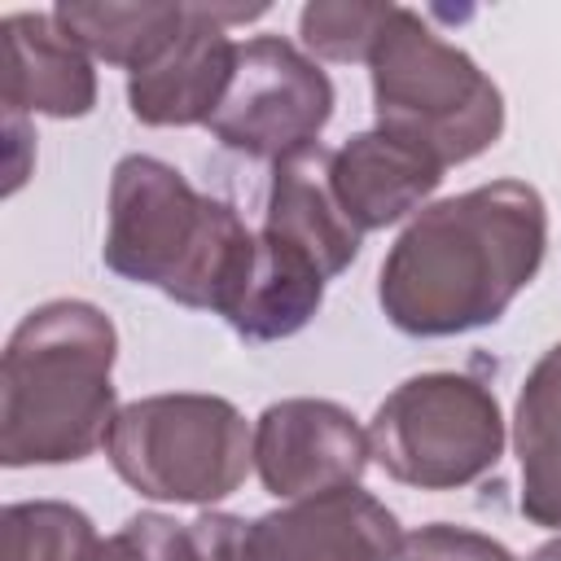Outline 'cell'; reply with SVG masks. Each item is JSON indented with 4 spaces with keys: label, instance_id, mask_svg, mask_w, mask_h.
I'll return each instance as SVG.
<instances>
[{
    "label": "cell",
    "instance_id": "9a60e30c",
    "mask_svg": "<svg viewBox=\"0 0 561 561\" xmlns=\"http://www.w3.org/2000/svg\"><path fill=\"white\" fill-rule=\"evenodd\" d=\"M513 451L522 469V517L543 530H561V342L548 346L522 381Z\"/></svg>",
    "mask_w": 561,
    "mask_h": 561
},
{
    "label": "cell",
    "instance_id": "2e32d148",
    "mask_svg": "<svg viewBox=\"0 0 561 561\" xmlns=\"http://www.w3.org/2000/svg\"><path fill=\"white\" fill-rule=\"evenodd\" d=\"M188 4H118V0H61L53 18L96 61L140 70L184 22Z\"/></svg>",
    "mask_w": 561,
    "mask_h": 561
},
{
    "label": "cell",
    "instance_id": "d6986e66",
    "mask_svg": "<svg viewBox=\"0 0 561 561\" xmlns=\"http://www.w3.org/2000/svg\"><path fill=\"white\" fill-rule=\"evenodd\" d=\"M101 561H202L193 530L167 513L127 517L101 548Z\"/></svg>",
    "mask_w": 561,
    "mask_h": 561
},
{
    "label": "cell",
    "instance_id": "8992f818",
    "mask_svg": "<svg viewBox=\"0 0 561 561\" xmlns=\"http://www.w3.org/2000/svg\"><path fill=\"white\" fill-rule=\"evenodd\" d=\"M368 447L399 486L460 491L495 469L504 412L495 390L469 373H416L377 403Z\"/></svg>",
    "mask_w": 561,
    "mask_h": 561
},
{
    "label": "cell",
    "instance_id": "5bb4252c",
    "mask_svg": "<svg viewBox=\"0 0 561 561\" xmlns=\"http://www.w3.org/2000/svg\"><path fill=\"white\" fill-rule=\"evenodd\" d=\"M263 228L289 237L307 254H316V263L324 267L329 280L342 276L359 259L364 237L351 228V219L337 210V202L329 193V180H324V145H316L311 153H298V158L272 167Z\"/></svg>",
    "mask_w": 561,
    "mask_h": 561
},
{
    "label": "cell",
    "instance_id": "4fadbf2b",
    "mask_svg": "<svg viewBox=\"0 0 561 561\" xmlns=\"http://www.w3.org/2000/svg\"><path fill=\"white\" fill-rule=\"evenodd\" d=\"M324 285L329 276L316 263V254H307L298 241L272 228H259L250 263L219 316L245 342H280L311 324V316L324 302Z\"/></svg>",
    "mask_w": 561,
    "mask_h": 561
},
{
    "label": "cell",
    "instance_id": "ba28073f",
    "mask_svg": "<svg viewBox=\"0 0 561 561\" xmlns=\"http://www.w3.org/2000/svg\"><path fill=\"white\" fill-rule=\"evenodd\" d=\"M337 105L333 79L285 35H254L237 44L232 83L206 131L254 162H289L320 145Z\"/></svg>",
    "mask_w": 561,
    "mask_h": 561
},
{
    "label": "cell",
    "instance_id": "277c9868",
    "mask_svg": "<svg viewBox=\"0 0 561 561\" xmlns=\"http://www.w3.org/2000/svg\"><path fill=\"white\" fill-rule=\"evenodd\" d=\"M364 66L373 75L377 127L430 153L443 171L473 162L504 136V96L491 75L430 31L416 9L390 4Z\"/></svg>",
    "mask_w": 561,
    "mask_h": 561
},
{
    "label": "cell",
    "instance_id": "44dd1931",
    "mask_svg": "<svg viewBox=\"0 0 561 561\" xmlns=\"http://www.w3.org/2000/svg\"><path fill=\"white\" fill-rule=\"evenodd\" d=\"M530 561H561V535L548 539V543H539V548L530 552Z\"/></svg>",
    "mask_w": 561,
    "mask_h": 561
},
{
    "label": "cell",
    "instance_id": "9c48e42d",
    "mask_svg": "<svg viewBox=\"0 0 561 561\" xmlns=\"http://www.w3.org/2000/svg\"><path fill=\"white\" fill-rule=\"evenodd\" d=\"M267 4H188L180 31L127 75V110L145 127H206L232 83V22L263 18Z\"/></svg>",
    "mask_w": 561,
    "mask_h": 561
},
{
    "label": "cell",
    "instance_id": "e0dca14e",
    "mask_svg": "<svg viewBox=\"0 0 561 561\" xmlns=\"http://www.w3.org/2000/svg\"><path fill=\"white\" fill-rule=\"evenodd\" d=\"M4 561H101L105 539L92 517L66 500H22L0 513Z\"/></svg>",
    "mask_w": 561,
    "mask_h": 561
},
{
    "label": "cell",
    "instance_id": "5b68a950",
    "mask_svg": "<svg viewBox=\"0 0 561 561\" xmlns=\"http://www.w3.org/2000/svg\"><path fill=\"white\" fill-rule=\"evenodd\" d=\"M105 456L145 500L206 508L245 482L254 434L224 394H145L118 408L105 434Z\"/></svg>",
    "mask_w": 561,
    "mask_h": 561
},
{
    "label": "cell",
    "instance_id": "6da1fadb",
    "mask_svg": "<svg viewBox=\"0 0 561 561\" xmlns=\"http://www.w3.org/2000/svg\"><path fill=\"white\" fill-rule=\"evenodd\" d=\"M548 250V206L526 180H495L412 215L377 272L381 316L412 337H456L495 324L535 280Z\"/></svg>",
    "mask_w": 561,
    "mask_h": 561
},
{
    "label": "cell",
    "instance_id": "7a4b0ae2",
    "mask_svg": "<svg viewBox=\"0 0 561 561\" xmlns=\"http://www.w3.org/2000/svg\"><path fill=\"white\" fill-rule=\"evenodd\" d=\"M118 333L83 298H53L22 316L0 359V460L75 465L105 447L118 416L114 399Z\"/></svg>",
    "mask_w": 561,
    "mask_h": 561
},
{
    "label": "cell",
    "instance_id": "30bf717a",
    "mask_svg": "<svg viewBox=\"0 0 561 561\" xmlns=\"http://www.w3.org/2000/svg\"><path fill=\"white\" fill-rule=\"evenodd\" d=\"M368 460V430L333 399H280L254 421V469L276 500L294 504L359 486Z\"/></svg>",
    "mask_w": 561,
    "mask_h": 561
},
{
    "label": "cell",
    "instance_id": "7c38bea8",
    "mask_svg": "<svg viewBox=\"0 0 561 561\" xmlns=\"http://www.w3.org/2000/svg\"><path fill=\"white\" fill-rule=\"evenodd\" d=\"M4 44V118L22 114L83 118L96 105L92 53L61 31L53 13H9L0 22Z\"/></svg>",
    "mask_w": 561,
    "mask_h": 561
},
{
    "label": "cell",
    "instance_id": "52a82bcc",
    "mask_svg": "<svg viewBox=\"0 0 561 561\" xmlns=\"http://www.w3.org/2000/svg\"><path fill=\"white\" fill-rule=\"evenodd\" d=\"M202 561H399V517L346 486L316 500H294L263 517L202 513L188 522Z\"/></svg>",
    "mask_w": 561,
    "mask_h": 561
},
{
    "label": "cell",
    "instance_id": "3957f363",
    "mask_svg": "<svg viewBox=\"0 0 561 561\" xmlns=\"http://www.w3.org/2000/svg\"><path fill=\"white\" fill-rule=\"evenodd\" d=\"M254 250L232 202L197 193L171 162L127 153L110 175L101 259L131 285H153L188 311H224Z\"/></svg>",
    "mask_w": 561,
    "mask_h": 561
},
{
    "label": "cell",
    "instance_id": "ffe728a7",
    "mask_svg": "<svg viewBox=\"0 0 561 561\" xmlns=\"http://www.w3.org/2000/svg\"><path fill=\"white\" fill-rule=\"evenodd\" d=\"M399 561H517V557L482 530L451 526V522H430V526L403 535Z\"/></svg>",
    "mask_w": 561,
    "mask_h": 561
},
{
    "label": "cell",
    "instance_id": "ac0fdd59",
    "mask_svg": "<svg viewBox=\"0 0 561 561\" xmlns=\"http://www.w3.org/2000/svg\"><path fill=\"white\" fill-rule=\"evenodd\" d=\"M390 18V4H364V0H311L298 13V35L302 48L351 66V61H368L381 22Z\"/></svg>",
    "mask_w": 561,
    "mask_h": 561
},
{
    "label": "cell",
    "instance_id": "8fae6325",
    "mask_svg": "<svg viewBox=\"0 0 561 561\" xmlns=\"http://www.w3.org/2000/svg\"><path fill=\"white\" fill-rule=\"evenodd\" d=\"M324 180L337 210L364 237L408 219L412 210H425L443 184V167L390 131L368 127L337 149H324Z\"/></svg>",
    "mask_w": 561,
    "mask_h": 561
}]
</instances>
